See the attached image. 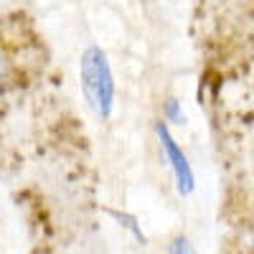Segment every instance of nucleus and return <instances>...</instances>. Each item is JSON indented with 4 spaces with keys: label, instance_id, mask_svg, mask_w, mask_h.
<instances>
[{
    "label": "nucleus",
    "instance_id": "f257e3e1",
    "mask_svg": "<svg viewBox=\"0 0 254 254\" xmlns=\"http://www.w3.org/2000/svg\"><path fill=\"white\" fill-rule=\"evenodd\" d=\"M81 79H84V94L92 102L97 115L110 117L112 112V99H115V84L107 56L102 49L92 46L81 56Z\"/></svg>",
    "mask_w": 254,
    "mask_h": 254
},
{
    "label": "nucleus",
    "instance_id": "f03ea898",
    "mask_svg": "<svg viewBox=\"0 0 254 254\" xmlns=\"http://www.w3.org/2000/svg\"><path fill=\"white\" fill-rule=\"evenodd\" d=\"M158 135H160V145H163V150H165V155H168V160H171V165H173V171H176V178H178V188L183 190V193H188L190 188H193V173H190V165H188V160H186V155L178 150V145H176V140L168 135V130L160 125L158 127Z\"/></svg>",
    "mask_w": 254,
    "mask_h": 254
},
{
    "label": "nucleus",
    "instance_id": "7ed1b4c3",
    "mask_svg": "<svg viewBox=\"0 0 254 254\" xmlns=\"http://www.w3.org/2000/svg\"><path fill=\"white\" fill-rule=\"evenodd\" d=\"M10 74H13V66H10V59L8 54L0 49V92H3V87L10 81Z\"/></svg>",
    "mask_w": 254,
    "mask_h": 254
},
{
    "label": "nucleus",
    "instance_id": "20e7f679",
    "mask_svg": "<svg viewBox=\"0 0 254 254\" xmlns=\"http://www.w3.org/2000/svg\"><path fill=\"white\" fill-rule=\"evenodd\" d=\"M168 254H196V252H193V247H190V242H188L186 237H178V239L171 244Z\"/></svg>",
    "mask_w": 254,
    "mask_h": 254
}]
</instances>
